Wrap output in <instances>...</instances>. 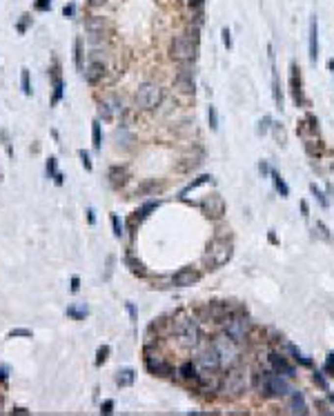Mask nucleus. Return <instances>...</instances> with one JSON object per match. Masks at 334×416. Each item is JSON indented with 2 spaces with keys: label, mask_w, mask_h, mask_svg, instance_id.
<instances>
[{
  "label": "nucleus",
  "mask_w": 334,
  "mask_h": 416,
  "mask_svg": "<svg viewBox=\"0 0 334 416\" xmlns=\"http://www.w3.org/2000/svg\"><path fill=\"white\" fill-rule=\"evenodd\" d=\"M92 143H94V149H101V147H103L101 121H94V122H92Z\"/></svg>",
  "instance_id": "32"
},
{
  "label": "nucleus",
  "mask_w": 334,
  "mask_h": 416,
  "mask_svg": "<svg viewBox=\"0 0 334 416\" xmlns=\"http://www.w3.org/2000/svg\"><path fill=\"white\" fill-rule=\"evenodd\" d=\"M47 174L51 176V178H56V174H58V171H56V158L47 160Z\"/></svg>",
  "instance_id": "46"
},
{
  "label": "nucleus",
  "mask_w": 334,
  "mask_h": 416,
  "mask_svg": "<svg viewBox=\"0 0 334 416\" xmlns=\"http://www.w3.org/2000/svg\"><path fill=\"white\" fill-rule=\"evenodd\" d=\"M87 305L85 303H80V305H72V307H67V316H72V318H76V320H82L85 316H87Z\"/></svg>",
  "instance_id": "31"
},
{
  "label": "nucleus",
  "mask_w": 334,
  "mask_h": 416,
  "mask_svg": "<svg viewBox=\"0 0 334 416\" xmlns=\"http://www.w3.org/2000/svg\"><path fill=\"white\" fill-rule=\"evenodd\" d=\"M25 27H27V16H25V20L18 23V31H25Z\"/></svg>",
  "instance_id": "58"
},
{
  "label": "nucleus",
  "mask_w": 334,
  "mask_h": 416,
  "mask_svg": "<svg viewBox=\"0 0 334 416\" xmlns=\"http://www.w3.org/2000/svg\"><path fill=\"white\" fill-rule=\"evenodd\" d=\"M270 176H272V183H274L276 192L281 194V198H287V196H290V187H287V183L283 180V176L279 174L276 170H272V171H270Z\"/></svg>",
  "instance_id": "27"
},
{
  "label": "nucleus",
  "mask_w": 334,
  "mask_h": 416,
  "mask_svg": "<svg viewBox=\"0 0 334 416\" xmlns=\"http://www.w3.org/2000/svg\"><path fill=\"white\" fill-rule=\"evenodd\" d=\"M270 131H272V134H274V138H276V143H279V145H283V143L287 141V134H285V129H283V127L279 125V122H274Z\"/></svg>",
  "instance_id": "36"
},
{
  "label": "nucleus",
  "mask_w": 334,
  "mask_h": 416,
  "mask_svg": "<svg viewBox=\"0 0 334 416\" xmlns=\"http://www.w3.org/2000/svg\"><path fill=\"white\" fill-rule=\"evenodd\" d=\"M258 171H261L263 176H270V171H272L270 163H267V160H261V163H258Z\"/></svg>",
  "instance_id": "48"
},
{
  "label": "nucleus",
  "mask_w": 334,
  "mask_h": 416,
  "mask_svg": "<svg viewBox=\"0 0 334 416\" xmlns=\"http://www.w3.org/2000/svg\"><path fill=\"white\" fill-rule=\"evenodd\" d=\"M207 122H209V129L212 131L218 129V112H216V107L214 105L207 107Z\"/></svg>",
  "instance_id": "35"
},
{
  "label": "nucleus",
  "mask_w": 334,
  "mask_h": 416,
  "mask_svg": "<svg viewBox=\"0 0 334 416\" xmlns=\"http://www.w3.org/2000/svg\"><path fill=\"white\" fill-rule=\"evenodd\" d=\"M158 207H160V200H150V203H145L138 212H136V218H138V220H145V218Z\"/></svg>",
  "instance_id": "30"
},
{
  "label": "nucleus",
  "mask_w": 334,
  "mask_h": 416,
  "mask_svg": "<svg viewBox=\"0 0 334 416\" xmlns=\"http://www.w3.org/2000/svg\"><path fill=\"white\" fill-rule=\"evenodd\" d=\"M145 367H147V372H150V374H154V376H163V378L165 376H174V374H176V369L172 367V363L163 356V354L150 352V349L145 352Z\"/></svg>",
  "instance_id": "11"
},
{
  "label": "nucleus",
  "mask_w": 334,
  "mask_h": 416,
  "mask_svg": "<svg viewBox=\"0 0 334 416\" xmlns=\"http://www.w3.org/2000/svg\"><path fill=\"white\" fill-rule=\"evenodd\" d=\"M287 412L290 414H310V407L305 403V396L299 392V390H290L287 394Z\"/></svg>",
  "instance_id": "18"
},
{
  "label": "nucleus",
  "mask_w": 334,
  "mask_h": 416,
  "mask_svg": "<svg viewBox=\"0 0 334 416\" xmlns=\"http://www.w3.org/2000/svg\"><path fill=\"white\" fill-rule=\"evenodd\" d=\"M101 412H103V414H111V412H114V401H105V403H103Z\"/></svg>",
  "instance_id": "50"
},
{
  "label": "nucleus",
  "mask_w": 334,
  "mask_h": 416,
  "mask_svg": "<svg viewBox=\"0 0 334 416\" xmlns=\"http://www.w3.org/2000/svg\"><path fill=\"white\" fill-rule=\"evenodd\" d=\"M74 47H76V67H78V69H82V51H80V40H76V45H74Z\"/></svg>",
  "instance_id": "47"
},
{
  "label": "nucleus",
  "mask_w": 334,
  "mask_h": 416,
  "mask_svg": "<svg viewBox=\"0 0 334 416\" xmlns=\"http://www.w3.org/2000/svg\"><path fill=\"white\" fill-rule=\"evenodd\" d=\"M201 209H203V214L207 218L218 220V218H223V214H225V200H223V196L218 192H212L201 200Z\"/></svg>",
  "instance_id": "12"
},
{
  "label": "nucleus",
  "mask_w": 334,
  "mask_h": 416,
  "mask_svg": "<svg viewBox=\"0 0 334 416\" xmlns=\"http://www.w3.org/2000/svg\"><path fill=\"white\" fill-rule=\"evenodd\" d=\"M134 102L143 112H152V109H156L163 102V87L156 85V82H143L141 87L136 89Z\"/></svg>",
  "instance_id": "9"
},
{
  "label": "nucleus",
  "mask_w": 334,
  "mask_h": 416,
  "mask_svg": "<svg viewBox=\"0 0 334 416\" xmlns=\"http://www.w3.org/2000/svg\"><path fill=\"white\" fill-rule=\"evenodd\" d=\"M267 361H270L272 372L281 374V376H285V378H294L296 376V367L287 361V356L283 352H270V354H267Z\"/></svg>",
  "instance_id": "13"
},
{
  "label": "nucleus",
  "mask_w": 334,
  "mask_h": 416,
  "mask_svg": "<svg viewBox=\"0 0 334 416\" xmlns=\"http://www.w3.org/2000/svg\"><path fill=\"white\" fill-rule=\"evenodd\" d=\"M107 356H109V347H107V345L98 347V352H96V365H98V367H101V365L107 361Z\"/></svg>",
  "instance_id": "39"
},
{
  "label": "nucleus",
  "mask_w": 334,
  "mask_h": 416,
  "mask_svg": "<svg viewBox=\"0 0 334 416\" xmlns=\"http://www.w3.org/2000/svg\"><path fill=\"white\" fill-rule=\"evenodd\" d=\"M209 180H212V176H209V174H203V176H199V178H194L192 183H189V185H185V187L180 189V198H185V196H187L189 192H194V189H199L201 185L209 183Z\"/></svg>",
  "instance_id": "29"
},
{
  "label": "nucleus",
  "mask_w": 334,
  "mask_h": 416,
  "mask_svg": "<svg viewBox=\"0 0 334 416\" xmlns=\"http://www.w3.org/2000/svg\"><path fill=\"white\" fill-rule=\"evenodd\" d=\"M103 73H105V63L92 60V63L85 67V80H87L89 85H96V82L103 78Z\"/></svg>",
  "instance_id": "23"
},
{
  "label": "nucleus",
  "mask_w": 334,
  "mask_h": 416,
  "mask_svg": "<svg viewBox=\"0 0 334 416\" xmlns=\"http://www.w3.org/2000/svg\"><path fill=\"white\" fill-rule=\"evenodd\" d=\"M328 401H330V403H332V405H334V394H330V392H328Z\"/></svg>",
  "instance_id": "61"
},
{
  "label": "nucleus",
  "mask_w": 334,
  "mask_h": 416,
  "mask_svg": "<svg viewBox=\"0 0 334 416\" xmlns=\"http://www.w3.org/2000/svg\"><path fill=\"white\" fill-rule=\"evenodd\" d=\"M221 36H223V45H225V47H228V49L232 47V34H230V29H228V27H225V29L221 31Z\"/></svg>",
  "instance_id": "45"
},
{
  "label": "nucleus",
  "mask_w": 334,
  "mask_h": 416,
  "mask_svg": "<svg viewBox=\"0 0 334 416\" xmlns=\"http://www.w3.org/2000/svg\"><path fill=\"white\" fill-rule=\"evenodd\" d=\"M20 85H23V94H25V96H31V82H29V69H23V72H20Z\"/></svg>",
  "instance_id": "34"
},
{
  "label": "nucleus",
  "mask_w": 334,
  "mask_h": 416,
  "mask_svg": "<svg viewBox=\"0 0 334 416\" xmlns=\"http://www.w3.org/2000/svg\"><path fill=\"white\" fill-rule=\"evenodd\" d=\"M254 385V376L250 374V369L243 367L241 363L234 365V367H228L225 374L221 376V396L225 398H241L243 394Z\"/></svg>",
  "instance_id": "3"
},
{
  "label": "nucleus",
  "mask_w": 334,
  "mask_h": 416,
  "mask_svg": "<svg viewBox=\"0 0 334 416\" xmlns=\"http://www.w3.org/2000/svg\"><path fill=\"white\" fill-rule=\"evenodd\" d=\"M134 381H136L134 369H129V367L118 369V374H116V385L118 387H131V385H134Z\"/></svg>",
  "instance_id": "26"
},
{
  "label": "nucleus",
  "mask_w": 334,
  "mask_h": 416,
  "mask_svg": "<svg viewBox=\"0 0 334 416\" xmlns=\"http://www.w3.org/2000/svg\"><path fill=\"white\" fill-rule=\"evenodd\" d=\"M290 378L281 376V374L272 372V369H258L254 374V390L263 401H272V398H281L290 394Z\"/></svg>",
  "instance_id": "2"
},
{
  "label": "nucleus",
  "mask_w": 334,
  "mask_h": 416,
  "mask_svg": "<svg viewBox=\"0 0 334 416\" xmlns=\"http://www.w3.org/2000/svg\"><path fill=\"white\" fill-rule=\"evenodd\" d=\"M107 0H89V5L92 7H101V5H105Z\"/></svg>",
  "instance_id": "57"
},
{
  "label": "nucleus",
  "mask_w": 334,
  "mask_h": 416,
  "mask_svg": "<svg viewBox=\"0 0 334 416\" xmlns=\"http://www.w3.org/2000/svg\"><path fill=\"white\" fill-rule=\"evenodd\" d=\"M34 7L38 11H47V9H51V0H36Z\"/></svg>",
  "instance_id": "44"
},
{
  "label": "nucleus",
  "mask_w": 334,
  "mask_h": 416,
  "mask_svg": "<svg viewBox=\"0 0 334 416\" xmlns=\"http://www.w3.org/2000/svg\"><path fill=\"white\" fill-rule=\"evenodd\" d=\"M314 236L321 238V241H325V243L332 241V236H330V229L325 227V225L321 223V220H316V225H314Z\"/></svg>",
  "instance_id": "33"
},
{
  "label": "nucleus",
  "mask_w": 334,
  "mask_h": 416,
  "mask_svg": "<svg viewBox=\"0 0 334 416\" xmlns=\"http://www.w3.org/2000/svg\"><path fill=\"white\" fill-rule=\"evenodd\" d=\"M9 336H11V339H14V336H27V339H29L31 332H29V329H11Z\"/></svg>",
  "instance_id": "49"
},
{
  "label": "nucleus",
  "mask_w": 334,
  "mask_h": 416,
  "mask_svg": "<svg viewBox=\"0 0 334 416\" xmlns=\"http://www.w3.org/2000/svg\"><path fill=\"white\" fill-rule=\"evenodd\" d=\"M252 320H250V316L245 314L243 310L238 312H232V314L228 316V318L221 323V332L223 334H228L232 341H236V343H247L250 341V336H252Z\"/></svg>",
  "instance_id": "5"
},
{
  "label": "nucleus",
  "mask_w": 334,
  "mask_h": 416,
  "mask_svg": "<svg viewBox=\"0 0 334 416\" xmlns=\"http://www.w3.org/2000/svg\"><path fill=\"white\" fill-rule=\"evenodd\" d=\"M325 369L330 372V376H334V352H330L325 358Z\"/></svg>",
  "instance_id": "43"
},
{
  "label": "nucleus",
  "mask_w": 334,
  "mask_h": 416,
  "mask_svg": "<svg viewBox=\"0 0 334 416\" xmlns=\"http://www.w3.org/2000/svg\"><path fill=\"white\" fill-rule=\"evenodd\" d=\"M290 92L294 96L296 105H303L305 98H303V87H301V73L296 65H290Z\"/></svg>",
  "instance_id": "20"
},
{
  "label": "nucleus",
  "mask_w": 334,
  "mask_h": 416,
  "mask_svg": "<svg viewBox=\"0 0 334 416\" xmlns=\"http://www.w3.org/2000/svg\"><path fill=\"white\" fill-rule=\"evenodd\" d=\"M105 29H107V23L103 18H98V16H92V18L85 20V31H87L89 43H103Z\"/></svg>",
  "instance_id": "15"
},
{
  "label": "nucleus",
  "mask_w": 334,
  "mask_h": 416,
  "mask_svg": "<svg viewBox=\"0 0 334 416\" xmlns=\"http://www.w3.org/2000/svg\"><path fill=\"white\" fill-rule=\"evenodd\" d=\"M87 220H89V223H92V225L96 223V216H94V209H87Z\"/></svg>",
  "instance_id": "56"
},
{
  "label": "nucleus",
  "mask_w": 334,
  "mask_h": 416,
  "mask_svg": "<svg viewBox=\"0 0 334 416\" xmlns=\"http://www.w3.org/2000/svg\"><path fill=\"white\" fill-rule=\"evenodd\" d=\"M125 265L129 267V271H131L134 276H141V278H145V276H147L145 265H143V263L138 261V258H136L131 252H127V254H125Z\"/></svg>",
  "instance_id": "24"
},
{
  "label": "nucleus",
  "mask_w": 334,
  "mask_h": 416,
  "mask_svg": "<svg viewBox=\"0 0 334 416\" xmlns=\"http://www.w3.org/2000/svg\"><path fill=\"white\" fill-rule=\"evenodd\" d=\"M125 180H127V170H125V167H114V170L109 171L111 187H121V185H125Z\"/></svg>",
  "instance_id": "28"
},
{
  "label": "nucleus",
  "mask_w": 334,
  "mask_h": 416,
  "mask_svg": "<svg viewBox=\"0 0 334 416\" xmlns=\"http://www.w3.org/2000/svg\"><path fill=\"white\" fill-rule=\"evenodd\" d=\"M314 383L323 390V392H330V385H328V381H325L323 372H314Z\"/></svg>",
  "instance_id": "41"
},
{
  "label": "nucleus",
  "mask_w": 334,
  "mask_h": 416,
  "mask_svg": "<svg viewBox=\"0 0 334 416\" xmlns=\"http://www.w3.org/2000/svg\"><path fill=\"white\" fill-rule=\"evenodd\" d=\"M111 227H114V236H116V238H121L123 234H125V232H123V223H121V218H118L116 214L111 216Z\"/></svg>",
  "instance_id": "40"
},
{
  "label": "nucleus",
  "mask_w": 334,
  "mask_h": 416,
  "mask_svg": "<svg viewBox=\"0 0 334 416\" xmlns=\"http://www.w3.org/2000/svg\"><path fill=\"white\" fill-rule=\"evenodd\" d=\"M196 53H199V27H194L189 34L176 36V38L172 40L170 56L176 63H183V65L194 63Z\"/></svg>",
  "instance_id": "4"
},
{
  "label": "nucleus",
  "mask_w": 334,
  "mask_h": 416,
  "mask_svg": "<svg viewBox=\"0 0 334 416\" xmlns=\"http://www.w3.org/2000/svg\"><path fill=\"white\" fill-rule=\"evenodd\" d=\"M209 345H212L214 349H216L218 358H221V365H223V372L228 367H234V365L241 363V356H243V349H241V343H236V341H232L228 334H216L212 336V341H209Z\"/></svg>",
  "instance_id": "6"
},
{
  "label": "nucleus",
  "mask_w": 334,
  "mask_h": 416,
  "mask_svg": "<svg viewBox=\"0 0 334 416\" xmlns=\"http://www.w3.org/2000/svg\"><path fill=\"white\" fill-rule=\"evenodd\" d=\"M238 310L241 307H234L228 300H212V303H203L201 307H196V318L203 320V323L221 325L232 312H238Z\"/></svg>",
  "instance_id": "8"
},
{
  "label": "nucleus",
  "mask_w": 334,
  "mask_h": 416,
  "mask_svg": "<svg viewBox=\"0 0 334 416\" xmlns=\"http://www.w3.org/2000/svg\"><path fill=\"white\" fill-rule=\"evenodd\" d=\"M276 343L281 345V352H283V354H290L292 361H296V363L303 365V367H312V361H310L308 356H303V354L299 352V347H296L294 343H290V341L283 339V336H279V339H276Z\"/></svg>",
  "instance_id": "16"
},
{
  "label": "nucleus",
  "mask_w": 334,
  "mask_h": 416,
  "mask_svg": "<svg viewBox=\"0 0 334 416\" xmlns=\"http://www.w3.org/2000/svg\"><path fill=\"white\" fill-rule=\"evenodd\" d=\"M5 378H7V372L5 369H0V381H5Z\"/></svg>",
  "instance_id": "59"
},
{
  "label": "nucleus",
  "mask_w": 334,
  "mask_h": 416,
  "mask_svg": "<svg viewBox=\"0 0 334 416\" xmlns=\"http://www.w3.org/2000/svg\"><path fill=\"white\" fill-rule=\"evenodd\" d=\"M330 72H332V78H334V58L330 60Z\"/></svg>",
  "instance_id": "60"
},
{
  "label": "nucleus",
  "mask_w": 334,
  "mask_h": 416,
  "mask_svg": "<svg viewBox=\"0 0 334 416\" xmlns=\"http://www.w3.org/2000/svg\"><path fill=\"white\" fill-rule=\"evenodd\" d=\"M172 334L176 336V345L185 352H196L199 345L203 343V329L199 325V318L194 316H176L172 320Z\"/></svg>",
  "instance_id": "1"
},
{
  "label": "nucleus",
  "mask_w": 334,
  "mask_h": 416,
  "mask_svg": "<svg viewBox=\"0 0 334 416\" xmlns=\"http://www.w3.org/2000/svg\"><path fill=\"white\" fill-rule=\"evenodd\" d=\"M111 265H114V256L107 258V274H105V281H109V276H111Z\"/></svg>",
  "instance_id": "51"
},
{
  "label": "nucleus",
  "mask_w": 334,
  "mask_h": 416,
  "mask_svg": "<svg viewBox=\"0 0 334 416\" xmlns=\"http://www.w3.org/2000/svg\"><path fill=\"white\" fill-rule=\"evenodd\" d=\"M78 156H80V160H82V167H85V170L87 171H92V158H89V154L87 151H78Z\"/></svg>",
  "instance_id": "42"
},
{
  "label": "nucleus",
  "mask_w": 334,
  "mask_h": 416,
  "mask_svg": "<svg viewBox=\"0 0 334 416\" xmlns=\"http://www.w3.org/2000/svg\"><path fill=\"white\" fill-rule=\"evenodd\" d=\"M194 365L199 367V372H223L221 358H218L216 349H214L212 345L196 349V356H194Z\"/></svg>",
  "instance_id": "10"
},
{
  "label": "nucleus",
  "mask_w": 334,
  "mask_h": 416,
  "mask_svg": "<svg viewBox=\"0 0 334 416\" xmlns=\"http://www.w3.org/2000/svg\"><path fill=\"white\" fill-rule=\"evenodd\" d=\"M301 212H303V218L310 216V207H308V203H305V200H301Z\"/></svg>",
  "instance_id": "53"
},
{
  "label": "nucleus",
  "mask_w": 334,
  "mask_h": 416,
  "mask_svg": "<svg viewBox=\"0 0 334 416\" xmlns=\"http://www.w3.org/2000/svg\"><path fill=\"white\" fill-rule=\"evenodd\" d=\"M232 254H234V245L230 238H214L207 245V249H205L203 263L207 265V269H218V267L228 265L232 261Z\"/></svg>",
  "instance_id": "7"
},
{
  "label": "nucleus",
  "mask_w": 334,
  "mask_h": 416,
  "mask_svg": "<svg viewBox=\"0 0 334 416\" xmlns=\"http://www.w3.org/2000/svg\"><path fill=\"white\" fill-rule=\"evenodd\" d=\"M74 11H76V7H74V5H67V7L63 9V14H65V16H74Z\"/></svg>",
  "instance_id": "55"
},
{
  "label": "nucleus",
  "mask_w": 334,
  "mask_h": 416,
  "mask_svg": "<svg viewBox=\"0 0 334 416\" xmlns=\"http://www.w3.org/2000/svg\"><path fill=\"white\" fill-rule=\"evenodd\" d=\"M51 78H53V98H51V105H56V102L63 98V78H60V73H58V65H53V69H51Z\"/></svg>",
  "instance_id": "25"
},
{
  "label": "nucleus",
  "mask_w": 334,
  "mask_h": 416,
  "mask_svg": "<svg viewBox=\"0 0 334 416\" xmlns=\"http://www.w3.org/2000/svg\"><path fill=\"white\" fill-rule=\"evenodd\" d=\"M270 51V63H272V94H274V102L279 109H283V94H281V85H279V73H276L274 67V53H272V47H267Z\"/></svg>",
  "instance_id": "21"
},
{
  "label": "nucleus",
  "mask_w": 334,
  "mask_h": 416,
  "mask_svg": "<svg viewBox=\"0 0 334 416\" xmlns=\"http://www.w3.org/2000/svg\"><path fill=\"white\" fill-rule=\"evenodd\" d=\"M272 125H274V121H272L270 116H263L261 121H258V127H257V134H267V131L272 129Z\"/></svg>",
  "instance_id": "38"
},
{
  "label": "nucleus",
  "mask_w": 334,
  "mask_h": 416,
  "mask_svg": "<svg viewBox=\"0 0 334 416\" xmlns=\"http://www.w3.org/2000/svg\"><path fill=\"white\" fill-rule=\"evenodd\" d=\"M80 290V281H78V276H74L72 278V292H78Z\"/></svg>",
  "instance_id": "54"
},
{
  "label": "nucleus",
  "mask_w": 334,
  "mask_h": 416,
  "mask_svg": "<svg viewBox=\"0 0 334 416\" xmlns=\"http://www.w3.org/2000/svg\"><path fill=\"white\" fill-rule=\"evenodd\" d=\"M194 67H183L176 73V87L185 94H194Z\"/></svg>",
  "instance_id": "19"
},
{
  "label": "nucleus",
  "mask_w": 334,
  "mask_h": 416,
  "mask_svg": "<svg viewBox=\"0 0 334 416\" xmlns=\"http://www.w3.org/2000/svg\"><path fill=\"white\" fill-rule=\"evenodd\" d=\"M176 374H179V378L185 383V385L199 387V376H201V372H199V367L194 365V361H187V363H183L179 369H176Z\"/></svg>",
  "instance_id": "17"
},
{
  "label": "nucleus",
  "mask_w": 334,
  "mask_h": 416,
  "mask_svg": "<svg viewBox=\"0 0 334 416\" xmlns=\"http://www.w3.org/2000/svg\"><path fill=\"white\" fill-rule=\"evenodd\" d=\"M201 281V271L196 267H180L174 276H172V285L174 287H192Z\"/></svg>",
  "instance_id": "14"
},
{
  "label": "nucleus",
  "mask_w": 334,
  "mask_h": 416,
  "mask_svg": "<svg viewBox=\"0 0 334 416\" xmlns=\"http://www.w3.org/2000/svg\"><path fill=\"white\" fill-rule=\"evenodd\" d=\"M187 2H189V7H192V9H201L205 0H187Z\"/></svg>",
  "instance_id": "52"
},
{
  "label": "nucleus",
  "mask_w": 334,
  "mask_h": 416,
  "mask_svg": "<svg viewBox=\"0 0 334 416\" xmlns=\"http://www.w3.org/2000/svg\"><path fill=\"white\" fill-rule=\"evenodd\" d=\"M319 58V20L316 16H312L310 20V60L316 63Z\"/></svg>",
  "instance_id": "22"
},
{
  "label": "nucleus",
  "mask_w": 334,
  "mask_h": 416,
  "mask_svg": "<svg viewBox=\"0 0 334 416\" xmlns=\"http://www.w3.org/2000/svg\"><path fill=\"white\" fill-rule=\"evenodd\" d=\"M310 192H312V194H314V198H316V200H319V205H321V207H323V209H328V207H330V200H328V198H325V194H323V192H321V189H319V187H316V185H310Z\"/></svg>",
  "instance_id": "37"
}]
</instances>
